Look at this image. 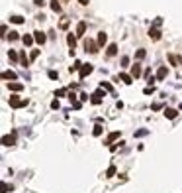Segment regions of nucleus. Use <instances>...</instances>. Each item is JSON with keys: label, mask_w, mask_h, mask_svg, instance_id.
Returning <instances> with one entry per match:
<instances>
[{"label": "nucleus", "mask_w": 182, "mask_h": 193, "mask_svg": "<svg viewBox=\"0 0 182 193\" xmlns=\"http://www.w3.org/2000/svg\"><path fill=\"white\" fill-rule=\"evenodd\" d=\"M22 42H24L26 46H32L33 42H35V38H33V35H30V34H26L24 38H22Z\"/></svg>", "instance_id": "19"}, {"label": "nucleus", "mask_w": 182, "mask_h": 193, "mask_svg": "<svg viewBox=\"0 0 182 193\" xmlns=\"http://www.w3.org/2000/svg\"><path fill=\"white\" fill-rule=\"evenodd\" d=\"M102 97H106V93H104V89H98L96 93L90 95V102H92V104H100V102H102Z\"/></svg>", "instance_id": "2"}, {"label": "nucleus", "mask_w": 182, "mask_h": 193, "mask_svg": "<svg viewBox=\"0 0 182 193\" xmlns=\"http://www.w3.org/2000/svg\"><path fill=\"white\" fill-rule=\"evenodd\" d=\"M33 4H35V6H43V4H45V0H33Z\"/></svg>", "instance_id": "41"}, {"label": "nucleus", "mask_w": 182, "mask_h": 193, "mask_svg": "<svg viewBox=\"0 0 182 193\" xmlns=\"http://www.w3.org/2000/svg\"><path fill=\"white\" fill-rule=\"evenodd\" d=\"M8 57H10L12 61H16V59H20V55H18V53H16L14 49H10V51H8Z\"/></svg>", "instance_id": "29"}, {"label": "nucleus", "mask_w": 182, "mask_h": 193, "mask_svg": "<svg viewBox=\"0 0 182 193\" xmlns=\"http://www.w3.org/2000/svg\"><path fill=\"white\" fill-rule=\"evenodd\" d=\"M88 2H90V0H78V4H82V6H86Z\"/></svg>", "instance_id": "44"}, {"label": "nucleus", "mask_w": 182, "mask_h": 193, "mask_svg": "<svg viewBox=\"0 0 182 193\" xmlns=\"http://www.w3.org/2000/svg\"><path fill=\"white\" fill-rule=\"evenodd\" d=\"M100 89H104V91H114V89H112V85L106 83V81H102V83H100Z\"/></svg>", "instance_id": "27"}, {"label": "nucleus", "mask_w": 182, "mask_h": 193, "mask_svg": "<svg viewBox=\"0 0 182 193\" xmlns=\"http://www.w3.org/2000/svg\"><path fill=\"white\" fill-rule=\"evenodd\" d=\"M37 57H39V49H32V53H30V61L37 59Z\"/></svg>", "instance_id": "30"}, {"label": "nucleus", "mask_w": 182, "mask_h": 193, "mask_svg": "<svg viewBox=\"0 0 182 193\" xmlns=\"http://www.w3.org/2000/svg\"><path fill=\"white\" fill-rule=\"evenodd\" d=\"M84 47H86V51H90V53H96V51H98V44H96V42H92V40H86Z\"/></svg>", "instance_id": "3"}, {"label": "nucleus", "mask_w": 182, "mask_h": 193, "mask_svg": "<svg viewBox=\"0 0 182 193\" xmlns=\"http://www.w3.org/2000/svg\"><path fill=\"white\" fill-rule=\"evenodd\" d=\"M8 89H10L12 93H20L22 89H24V85L18 83V81H10V83H8Z\"/></svg>", "instance_id": "5"}, {"label": "nucleus", "mask_w": 182, "mask_h": 193, "mask_svg": "<svg viewBox=\"0 0 182 193\" xmlns=\"http://www.w3.org/2000/svg\"><path fill=\"white\" fill-rule=\"evenodd\" d=\"M169 61H171V65H180V57L174 53H169Z\"/></svg>", "instance_id": "18"}, {"label": "nucleus", "mask_w": 182, "mask_h": 193, "mask_svg": "<svg viewBox=\"0 0 182 193\" xmlns=\"http://www.w3.org/2000/svg\"><path fill=\"white\" fill-rule=\"evenodd\" d=\"M20 61H22V65H24V67H28V65H30V57H26V51H22V53H20Z\"/></svg>", "instance_id": "21"}, {"label": "nucleus", "mask_w": 182, "mask_h": 193, "mask_svg": "<svg viewBox=\"0 0 182 193\" xmlns=\"http://www.w3.org/2000/svg\"><path fill=\"white\" fill-rule=\"evenodd\" d=\"M143 93H145V95H151V93H155V87H153V85H151V87H145Z\"/></svg>", "instance_id": "35"}, {"label": "nucleus", "mask_w": 182, "mask_h": 193, "mask_svg": "<svg viewBox=\"0 0 182 193\" xmlns=\"http://www.w3.org/2000/svg\"><path fill=\"white\" fill-rule=\"evenodd\" d=\"M106 42H108V35L104 32H100L98 34V46H106Z\"/></svg>", "instance_id": "20"}, {"label": "nucleus", "mask_w": 182, "mask_h": 193, "mask_svg": "<svg viewBox=\"0 0 182 193\" xmlns=\"http://www.w3.org/2000/svg\"><path fill=\"white\" fill-rule=\"evenodd\" d=\"M33 38H35V42H37L39 46H43V44H45V40H47L43 32H33Z\"/></svg>", "instance_id": "10"}, {"label": "nucleus", "mask_w": 182, "mask_h": 193, "mask_svg": "<svg viewBox=\"0 0 182 193\" xmlns=\"http://www.w3.org/2000/svg\"><path fill=\"white\" fill-rule=\"evenodd\" d=\"M47 75H49V79H59V73L57 71H49Z\"/></svg>", "instance_id": "36"}, {"label": "nucleus", "mask_w": 182, "mask_h": 193, "mask_svg": "<svg viewBox=\"0 0 182 193\" xmlns=\"http://www.w3.org/2000/svg\"><path fill=\"white\" fill-rule=\"evenodd\" d=\"M86 32V22H78L76 24V38H82Z\"/></svg>", "instance_id": "8"}, {"label": "nucleus", "mask_w": 182, "mask_h": 193, "mask_svg": "<svg viewBox=\"0 0 182 193\" xmlns=\"http://www.w3.org/2000/svg\"><path fill=\"white\" fill-rule=\"evenodd\" d=\"M118 138H119V132H110V134H108V138H106V144H110V146H112Z\"/></svg>", "instance_id": "13"}, {"label": "nucleus", "mask_w": 182, "mask_h": 193, "mask_svg": "<svg viewBox=\"0 0 182 193\" xmlns=\"http://www.w3.org/2000/svg\"><path fill=\"white\" fill-rule=\"evenodd\" d=\"M65 93H67L65 89H59V91L55 93V97H65Z\"/></svg>", "instance_id": "39"}, {"label": "nucleus", "mask_w": 182, "mask_h": 193, "mask_svg": "<svg viewBox=\"0 0 182 193\" xmlns=\"http://www.w3.org/2000/svg\"><path fill=\"white\" fill-rule=\"evenodd\" d=\"M8 38H10V42H16L20 35H18V32H10V34H8Z\"/></svg>", "instance_id": "33"}, {"label": "nucleus", "mask_w": 182, "mask_h": 193, "mask_svg": "<svg viewBox=\"0 0 182 193\" xmlns=\"http://www.w3.org/2000/svg\"><path fill=\"white\" fill-rule=\"evenodd\" d=\"M176 114H178L176 108H171V106H166V108H164V116H166V118H176Z\"/></svg>", "instance_id": "12"}, {"label": "nucleus", "mask_w": 182, "mask_h": 193, "mask_svg": "<svg viewBox=\"0 0 182 193\" xmlns=\"http://www.w3.org/2000/svg\"><path fill=\"white\" fill-rule=\"evenodd\" d=\"M65 2H67V0H65Z\"/></svg>", "instance_id": "45"}, {"label": "nucleus", "mask_w": 182, "mask_h": 193, "mask_svg": "<svg viewBox=\"0 0 182 193\" xmlns=\"http://www.w3.org/2000/svg\"><path fill=\"white\" fill-rule=\"evenodd\" d=\"M16 77H18V75H16L14 71H2V79L4 81H16Z\"/></svg>", "instance_id": "9"}, {"label": "nucleus", "mask_w": 182, "mask_h": 193, "mask_svg": "<svg viewBox=\"0 0 182 193\" xmlns=\"http://www.w3.org/2000/svg\"><path fill=\"white\" fill-rule=\"evenodd\" d=\"M116 175V166H110L106 170V177H114Z\"/></svg>", "instance_id": "24"}, {"label": "nucleus", "mask_w": 182, "mask_h": 193, "mask_svg": "<svg viewBox=\"0 0 182 193\" xmlns=\"http://www.w3.org/2000/svg\"><path fill=\"white\" fill-rule=\"evenodd\" d=\"M10 22H14V24H24V18H22V16H10Z\"/></svg>", "instance_id": "28"}, {"label": "nucleus", "mask_w": 182, "mask_h": 193, "mask_svg": "<svg viewBox=\"0 0 182 193\" xmlns=\"http://www.w3.org/2000/svg\"><path fill=\"white\" fill-rule=\"evenodd\" d=\"M127 65H129V57L123 55V57H121V67H127Z\"/></svg>", "instance_id": "34"}, {"label": "nucleus", "mask_w": 182, "mask_h": 193, "mask_svg": "<svg viewBox=\"0 0 182 193\" xmlns=\"http://www.w3.org/2000/svg\"><path fill=\"white\" fill-rule=\"evenodd\" d=\"M145 55H147V51H145V49H137V53H135V57H137V59H143Z\"/></svg>", "instance_id": "31"}, {"label": "nucleus", "mask_w": 182, "mask_h": 193, "mask_svg": "<svg viewBox=\"0 0 182 193\" xmlns=\"http://www.w3.org/2000/svg\"><path fill=\"white\" fill-rule=\"evenodd\" d=\"M151 108H153V110H159V108H161V102H155V104H151Z\"/></svg>", "instance_id": "40"}, {"label": "nucleus", "mask_w": 182, "mask_h": 193, "mask_svg": "<svg viewBox=\"0 0 182 193\" xmlns=\"http://www.w3.org/2000/svg\"><path fill=\"white\" fill-rule=\"evenodd\" d=\"M119 81H123L125 85H131V83H133V77L127 75V73H119Z\"/></svg>", "instance_id": "16"}, {"label": "nucleus", "mask_w": 182, "mask_h": 193, "mask_svg": "<svg viewBox=\"0 0 182 193\" xmlns=\"http://www.w3.org/2000/svg\"><path fill=\"white\" fill-rule=\"evenodd\" d=\"M166 75H169V69H166V67H159V69H157V79H159V81H162Z\"/></svg>", "instance_id": "14"}, {"label": "nucleus", "mask_w": 182, "mask_h": 193, "mask_svg": "<svg viewBox=\"0 0 182 193\" xmlns=\"http://www.w3.org/2000/svg\"><path fill=\"white\" fill-rule=\"evenodd\" d=\"M69 101H71V102L76 101V95H75V93H71V95H69Z\"/></svg>", "instance_id": "42"}, {"label": "nucleus", "mask_w": 182, "mask_h": 193, "mask_svg": "<svg viewBox=\"0 0 182 193\" xmlns=\"http://www.w3.org/2000/svg\"><path fill=\"white\" fill-rule=\"evenodd\" d=\"M106 53L110 57H114L116 53H118V46H116V44H110V46H108V49H106Z\"/></svg>", "instance_id": "17"}, {"label": "nucleus", "mask_w": 182, "mask_h": 193, "mask_svg": "<svg viewBox=\"0 0 182 193\" xmlns=\"http://www.w3.org/2000/svg\"><path fill=\"white\" fill-rule=\"evenodd\" d=\"M82 65H84V63H80V61H75V63L69 67V71H71V73H73V71H80V67H82Z\"/></svg>", "instance_id": "22"}, {"label": "nucleus", "mask_w": 182, "mask_h": 193, "mask_svg": "<svg viewBox=\"0 0 182 193\" xmlns=\"http://www.w3.org/2000/svg\"><path fill=\"white\" fill-rule=\"evenodd\" d=\"M2 144H4V146H14V144H16V136H14V134H12V136H8V134L2 136Z\"/></svg>", "instance_id": "7"}, {"label": "nucleus", "mask_w": 182, "mask_h": 193, "mask_svg": "<svg viewBox=\"0 0 182 193\" xmlns=\"http://www.w3.org/2000/svg\"><path fill=\"white\" fill-rule=\"evenodd\" d=\"M139 75H141V65H139V63L131 65V77H133V79H137Z\"/></svg>", "instance_id": "11"}, {"label": "nucleus", "mask_w": 182, "mask_h": 193, "mask_svg": "<svg viewBox=\"0 0 182 193\" xmlns=\"http://www.w3.org/2000/svg\"><path fill=\"white\" fill-rule=\"evenodd\" d=\"M10 106L12 108H22V106H28V99H18V97H10Z\"/></svg>", "instance_id": "1"}, {"label": "nucleus", "mask_w": 182, "mask_h": 193, "mask_svg": "<svg viewBox=\"0 0 182 193\" xmlns=\"http://www.w3.org/2000/svg\"><path fill=\"white\" fill-rule=\"evenodd\" d=\"M90 73H92V65H90V63H86V65H82V67H80V79H84V77H88Z\"/></svg>", "instance_id": "6"}, {"label": "nucleus", "mask_w": 182, "mask_h": 193, "mask_svg": "<svg viewBox=\"0 0 182 193\" xmlns=\"http://www.w3.org/2000/svg\"><path fill=\"white\" fill-rule=\"evenodd\" d=\"M147 134H149V130H147V128H141V130H137V132H135V138H141V136H147Z\"/></svg>", "instance_id": "26"}, {"label": "nucleus", "mask_w": 182, "mask_h": 193, "mask_svg": "<svg viewBox=\"0 0 182 193\" xmlns=\"http://www.w3.org/2000/svg\"><path fill=\"white\" fill-rule=\"evenodd\" d=\"M12 191V185H6V183H2V193H8Z\"/></svg>", "instance_id": "37"}, {"label": "nucleus", "mask_w": 182, "mask_h": 193, "mask_svg": "<svg viewBox=\"0 0 182 193\" xmlns=\"http://www.w3.org/2000/svg\"><path fill=\"white\" fill-rule=\"evenodd\" d=\"M51 8H53V12H61V4H59V0H51Z\"/></svg>", "instance_id": "25"}, {"label": "nucleus", "mask_w": 182, "mask_h": 193, "mask_svg": "<svg viewBox=\"0 0 182 193\" xmlns=\"http://www.w3.org/2000/svg\"><path fill=\"white\" fill-rule=\"evenodd\" d=\"M59 26H61V30H65V28H69V20H61V24H59Z\"/></svg>", "instance_id": "38"}, {"label": "nucleus", "mask_w": 182, "mask_h": 193, "mask_svg": "<svg viewBox=\"0 0 182 193\" xmlns=\"http://www.w3.org/2000/svg\"><path fill=\"white\" fill-rule=\"evenodd\" d=\"M149 38H151V40H161V30H159V26H151Z\"/></svg>", "instance_id": "4"}, {"label": "nucleus", "mask_w": 182, "mask_h": 193, "mask_svg": "<svg viewBox=\"0 0 182 193\" xmlns=\"http://www.w3.org/2000/svg\"><path fill=\"white\" fill-rule=\"evenodd\" d=\"M59 106H61V102H59V99H53V101H51V108H53V110H57Z\"/></svg>", "instance_id": "32"}, {"label": "nucleus", "mask_w": 182, "mask_h": 193, "mask_svg": "<svg viewBox=\"0 0 182 193\" xmlns=\"http://www.w3.org/2000/svg\"><path fill=\"white\" fill-rule=\"evenodd\" d=\"M80 101H88V95L86 93H80Z\"/></svg>", "instance_id": "43"}, {"label": "nucleus", "mask_w": 182, "mask_h": 193, "mask_svg": "<svg viewBox=\"0 0 182 193\" xmlns=\"http://www.w3.org/2000/svg\"><path fill=\"white\" fill-rule=\"evenodd\" d=\"M67 44H69V47H71V49H75V47H76V34L75 35H73V34L67 35Z\"/></svg>", "instance_id": "15"}, {"label": "nucleus", "mask_w": 182, "mask_h": 193, "mask_svg": "<svg viewBox=\"0 0 182 193\" xmlns=\"http://www.w3.org/2000/svg\"><path fill=\"white\" fill-rule=\"evenodd\" d=\"M102 132H104L102 124H96V126H94V130H92V134H94V136H102Z\"/></svg>", "instance_id": "23"}]
</instances>
